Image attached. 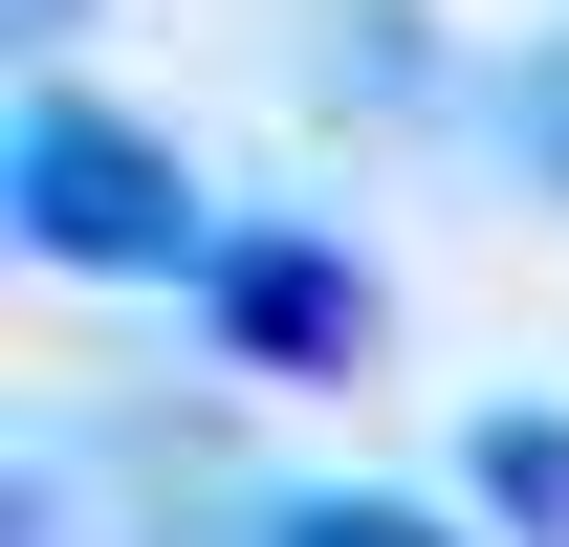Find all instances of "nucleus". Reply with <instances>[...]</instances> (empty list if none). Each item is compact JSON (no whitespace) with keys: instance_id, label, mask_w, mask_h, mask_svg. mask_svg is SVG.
<instances>
[{"instance_id":"nucleus-1","label":"nucleus","mask_w":569,"mask_h":547,"mask_svg":"<svg viewBox=\"0 0 569 547\" xmlns=\"http://www.w3.org/2000/svg\"><path fill=\"white\" fill-rule=\"evenodd\" d=\"M0 219L88 285H198L241 219H198V176L132 132V110H88V88H22V132H0Z\"/></svg>"},{"instance_id":"nucleus-2","label":"nucleus","mask_w":569,"mask_h":547,"mask_svg":"<svg viewBox=\"0 0 569 547\" xmlns=\"http://www.w3.org/2000/svg\"><path fill=\"white\" fill-rule=\"evenodd\" d=\"M198 307H219V350H241V372H351V350H372L351 241H284V219H241V241H219Z\"/></svg>"},{"instance_id":"nucleus-3","label":"nucleus","mask_w":569,"mask_h":547,"mask_svg":"<svg viewBox=\"0 0 569 547\" xmlns=\"http://www.w3.org/2000/svg\"><path fill=\"white\" fill-rule=\"evenodd\" d=\"M460 504H482V526H526V547H569V416L503 395L482 438H460Z\"/></svg>"},{"instance_id":"nucleus-4","label":"nucleus","mask_w":569,"mask_h":547,"mask_svg":"<svg viewBox=\"0 0 569 547\" xmlns=\"http://www.w3.org/2000/svg\"><path fill=\"white\" fill-rule=\"evenodd\" d=\"M241 547H460V526H438V504H372V481H351V504H263Z\"/></svg>"},{"instance_id":"nucleus-5","label":"nucleus","mask_w":569,"mask_h":547,"mask_svg":"<svg viewBox=\"0 0 569 547\" xmlns=\"http://www.w3.org/2000/svg\"><path fill=\"white\" fill-rule=\"evenodd\" d=\"M526 153H548V176H569V44H548V67H526Z\"/></svg>"},{"instance_id":"nucleus-6","label":"nucleus","mask_w":569,"mask_h":547,"mask_svg":"<svg viewBox=\"0 0 569 547\" xmlns=\"http://www.w3.org/2000/svg\"><path fill=\"white\" fill-rule=\"evenodd\" d=\"M0 22H22V44H67V22H88V0H0Z\"/></svg>"}]
</instances>
